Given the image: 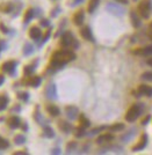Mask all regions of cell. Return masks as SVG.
Returning <instances> with one entry per match:
<instances>
[{
  "instance_id": "bcb514c9",
  "label": "cell",
  "mask_w": 152,
  "mask_h": 155,
  "mask_svg": "<svg viewBox=\"0 0 152 155\" xmlns=\"http://www.w3.org/2000/svg\"><path fill=\"white\" fill-rule=\"evenodd\" d=\"M51 154H61V149L59 148H53L51 150Z\"/></svg>"
},
{
  "instance_id": "ffe728a7",
  "label": "cell",
  "mask_w": 152,
  "mask_h": 155,
  "mask_svg": "<svg viewBox=\"0 0 152 155\" xmlns=\"http://www.w3.org/2000/svg\"><path fill=\"white\" fill-rule=\"evenodd\" d=\"M13 8H14V5L12 4V2H2V4H0V12H2V13H11V12H13Z\"/></svg>"
},
{
  "instance_id": "5b68a950",
  "label": "cell",
  "mask_w": 152,
  "mask_h": 155,
  "mask_svg": "<svg viewBox=\"0 0 152 155\" xmlns=\"http://www.w3.org/2000/svg\"><path fill=\"white\" fill-rule=\"evenodd\" d=\"M106 9L110 13V14H114V15H116V16H122V15L125 13L124 8H122L121 6H119L117 4H114V2L107 4Z\"/></svg>"
},
{
  "instance_id": "2e32d148",
  "label": "cell",
  "mask_w": 152,
  "mask_h": 155,
  "mask_svg": "<svg viewBox=\"0 0 152 155\" xmlns=\"http://www.w3.org/2000/svg\"><path fill=\"white\" fill-rule=\"evenodd\" d=\"M84 20H85V13L83 9L78 11L76 14L73 15V22H74L76 26H81L84 23Z\"/></svg>"
},
{
  "instance_id": "f35d334b",
  "label": "cell",
  "mask_w": 152,
  "mask_h": 155,
  "mask_svg": "<svg viewBox=\"0 0 152 155\" xmlns=\"http://www.w3.org/2000/svg\"><path fill=\"white\" fill-rule=\"evenodd\" d=\"M105 129H107L106 126H101V127H98V129H94V130H92V131L88 133V134H90V135H94V134L99 133L100 131H102V130H105Z\"/></svg>"
},
{
  "instance_id": "6da1fadb",
  "label": "cell",
  "mask_w": 152,
  "mask_h": 155,
  "mask_svg": "<svg viewBox=\"0 0 152 155\" xmlns=\"http://www.w3.org/2000/svg\"><path fill=\"white\" fill-rule=\"evenodd\" d=\"M76 59V53L72 50H59L56 51L51 57L50 61V68L53 70H59L63 68L65 64H68V61Z\"/></svg>"
},
{
  "instance_id": "52a82bcc",
  "label": "cell",
  "mask_w": 152,
  "mask_h": 155,
  "mask_svg": "<svg viewBox=\"0 0 152 155\" xmlns=\"http://www.w3.org/2000/svg\"><path fill=\"white\" fill-rule=\"evenodd\" d=\"M65 113H66L68 119L74 120L79 116V109L77 107H74V105H68V107L65 108Z\"/></svg>"
},
{
  "instance_id": "816d5d0a",
  "label": "cell",
  "mask_w": 152,
  "mask_h": 155,
  "mask_svg": "<svg viewBox=\"0 0 152 155\" xmlns=\"http://www.w3.org/2000/svg\"><path fill=\"white\" fill-rule=\"evenodd\" d=\"M117 2H121V4H128V0H116Z\"/></svg>"
},
{
  "instance_id": "d590c367",
  "label": "cell",
  "mask_w": 152,
  "mask_h": 155,
  "mask_svg": "<svg viewBox=\"0 0 152 155\" xmlns=\"http://www.w3.org/2000/svg\"><path fill=\"white\" fill-rule=\"evenodd\" d=\"M50 35H51V29L46 30V35L43 36V38H42V41H41V43H40V46H42V45H43L44 43H46V41L49 39V37H50Z\"/></svg>"
},
{
  "instance_id": "8fae6325",
  "label": "cell",
  "mask_w": 152,
  "mask_h": 155,
  "mask_svg": "<svg viewBox=\"0 0 152 155\" xmlns=\"http://www.w3.org/2000/svg\"><path fill=\"white\" fill-rule=\"evenodd\" d=\"M41 82H42V79H41L40 76L34 75V76H28V79L24 81V83H26V85H28V86H30V87L37 88L38 86L41 85Z\"/></svg>"
},
{
  "instance_id": "db71d44e",
  "label": "cell",
  "mask_w": 152,
  "mask_h": 155,
  "mask_svg": "<svg viewBox=\"0 0 152 155\" xmlns=\"http://www.w3.org/2000/svg\"><path fill=\"white\" fill-rule=\"evenodd\" d=\"M134 1H137V0H134Z\"/></svg>"
},
{
  "instance_id": "d6a6232c",
  "label": "cell",
  "mask_w": 152,
  "mask_h": 155,
  "mask_svg": "<svg viewBox=\"0 0 152 155\" xmlns=\"http://www.w3.org/2000/svg\"><path fill=\"white\" fill-rule=\"evenodd\" d=\"M35 68H36L35 65H28V66H26L24 68H23V73H24V75L29 76V75L33 74V72H34V70H35Z\"/></svg>"
},
{
  "instance_id": "1f68e13d",
  "label": "cell",
  "mask_w": 152,
  "mask_h": 155,
  "mask_svg": "<svg viewBox=\"0 0 152 155\" xmlns=\"http://www.w3.org/2000/svg\"><path fill=\"white\" fill-rule=\"evenodd\" d=\"M17 98L23 101V102H27L29 100V93H27V91H20V93H17Z\"/></svg>"
},
{
  "instance_id": "30bf717a",
  "label": "cell",
  "mask_w": 152,
  "mask_h": 155,
  "mask_svg": "<svg viewBox=\"0 0 152 155\" xmlns=\"http://www.w3.org/2000/svg\"><path fill=\"white\" fill-rule=\"evenodd\" d=\"M146 144H147V135L146 134H142L141 135V139L138 140L136 145L132 147V152H138V150H142L146 147Z\"/></svg>"
},
{
  "instance_id": "7c38bea8",
  "label": "cell",
  "mask_w": 152,
  "mask_h": 155,
  "mask_svg": "<svg viewBox=\"0 0 152 155\" xmlns=\"http://www.w3.org/2000/svg\"><path fill=\"white\" fill-rule=\"evenodd\" d=\"M112 140H114V135L112 133H105V134H101L97 138V144L102 145V144H107V142H110Z\"/></svg>"
},
{
  "instance_id": "11a10c76",
  "label": "cell",
  "mask_w": 152,
  "mask_h": 155,
  "mask_svg": "<svg viewBox=\"0 0 152 155\" xmlns=\"http://www.w3.org/2000/svg\"><path fill=\"white\" fill-rule=\"evenodd\" d=\"M0 51H1V49H0Z\"/></svg>"
},
{
  "instance_id": "8992f818",
  "label": "cell",
  "mask_w": 152,
  "mask_h": 155,
  "mask_svg": "<svg viewBox=\"0 0 152 155\" xmlns=\"http://www.w3.org/2000/svg\"><path fill=\"white\" fill-rule=\"evenodd\" d=\"M16 65H17V63L14 61V60L5 61V63L2 64V71L8 74H11V75H14V74H15Z\"/></svg>"
},
{
  "instance_id": "83f0119b",
  "label": "cell",
  "mask_w": 152,
  "mask_h": 155,
  "mask_svg": "<svg viewBox=\"0 0 152 155\" xmlns=\"http://www.w3.org/2000/svg\"><path fill=\"white\" fill-rule=\"evenodd\" d=\"M134 137H135V130H131L130 132L125 133L124 135H122L121 140L123 141V142H128V141L131 140V139H132Z\"/></svg>"
},
{
  "instance_id": "f5cc1de1",
  "label": "cell",
  "mask_w": 152,
  "mask_h": 155,
  "mask_svg": "<svg viewBox=\"0 0 152 155\" xmlns=\"http://www.w3.org/2000/svg\"><path fill=\"white\" fill-rule=\"evenodd\" d=\"M147 64H149L150 66H152V57H151V58H149V59H147Z\"/></svg>"
},
{
  "instance_id": "ba28073f",
  "label": "cell",
  "mask_w": 152,
  "mask_h": 155,
  "mask_svg": "<svg viewBox=\"0 0 152 155\" xmlns=\"http://www.w3.org/2000/svg\"><path fill=\"white\" fill-rule=\"evenodd\" d=\"M46 95L50 100H57L58 94H57V87L55 83H50L46 88Z\"/></svg>"
},
{
  "instance_id": "e575fe53",
  "label": "cell",
  "mask_w": 152,
  "mask_h": 155,
  "mask_svg": "<svg viewBox=\"0 0 152 155\" xmlns=\"http://www.w3.org/2000/svg\"><path fill=\"white\" fill-rule=\"evenodd\" d=\"M77 148V142L76 141H70L68 144V146H66V152L68 153H71L72 150H74Z\"/></svg>"
},
{
  "instance_id": "277c9868",
  "label": "cell",
  "mask_w": 152,
  "mask_h": 155,
  "mask_svg": "<svg viewBox=\"0 0 152 155\" xmlns=\"http://www.w3.org/2000/svg\"><path fill=\"white\" fill-rule=\"evenodd\" d=\"M152 7V2L151 0H142L138 5V12L142 17L147 19L150 16V12H151Z\"/></svg>"
},
{
  "instance_id": "603a6c76",
  "label": "cell",
  "mask_w": 152,
  "mask_h": 155,
  "mask_svg": "<svg viewBox=\"0 0 152 155\" xmlns=\"http://www.w3.org/2000/svg\"><path fill=\"white\" fill-rule=\"evenodd\" d=\"M9 102V98L6 95H0V111L5 110L7 108V104Z\"/></svg>"
},
{
  "instance_id": "8d00e7d4",
  "label": "cell",
  "mask_w": 152,
  "mask_h": 155,
  "mask_svg": "<svg viewBox=\"0 0 152 155\" xmlns=\"http://www.w3.org/2000/svg\"><path fill=\"white\" fill-rule=\"evenodd\" d=\"M141 78L143 80H146V81H152V72H145V73L142 74Z\"/></svg>"
},
{
  "instance_id": "7bdbcfd3",
  "label": "cell",
  "mask_w": 152,
  "mask_h": 155,
  "mask_svg": "<svg viewBox=\"0 0 152 155\" xmlns=\"http://www.w3.org/2000/svg\"><path fill=\"white\" fill-rule=\"evenodd\" d=\"M6 48H7V43L4 42V41H1V42H0V49H1V50H6Z\"/></svg>"
},
{
  "instance_id": "9c48e42d",
  "label": "cell",
  "mask_w": 152,
  "mask_h": 155,
  "mask_svg": "<svg viewBox=\"0 0 152 155\" xmlns=\"http://www.w3.org/2000/svg\"><path fill=\"white\" fill-rule=\"evenodd\" d=\"M80 35H81V37H83L84 39L88 41V42H94V41H95V39H94V36H93V34H92L91 28H90L88 26L83 27V28L80 29Z\"/></svg>"
},
{
  "instance_id": "4fadbf2b",
  "label": "cell",
  "mask_w": 152,
  "mask_h": 155,
  "mask_svg": "<svg viewBox=\"0 0 152 155\" xmlns=\"http://www.w3.org/2000/svg\"><path fill=\"white\" fill-rule=\"evenodd\" d=\"M7 125L9 126L11 129L15 130V129L21 126V119L19 118L17 116H12V117H9V118L7 119Z\"/></svg>"
},
{
  "instance_id": "c3c4849f",
  "label": "cell",
  "mask_w": 152,
  "mask_h": 155,
  "mask_svg": "<svg viewBox=\"0 0 152 155\" xmlns=\"http://www.w3.org/2000/svg\"><path fill=\"white\" fill-rule=\"evenodd\" d=\"M27 130H28V124H27V123H23V125H22V131H24V132H26Z\"/></svg>"
},
{
  "instance_id": "b9f144b4",
  "label": "cell",
  "mask_w": 152,
  "mask_h": 155,
  "mask_svg": "<svg viewBox=\"0 0 152 155\" xmlns=\"http://www.w3.org/2000/svg\"><path fill=\"white\" fill-rule=\"evenodd\" d=\"M150 118H151V116H150V115H147V116H146V117H145V118L143 119V120H142V125H143V126L146 125V124L149 123V120H150Z\"/></svg>"
},
{
  "instance_id": "60d3db41",
  "label": "cell",
  "mask_w": 152,
  "mask_h": 155,
  "mask_svg": "<svg viewBox=\"0 0 152 155\" xmlns=\"http://www.w3.org/2000/svg\"><path fill=\"white\" fill-rule=\"evenodd\" d=\"M0 29H1V31H2L4 34H9V30H8V28L4 24V23L0 24Z\"/></svg>"
},
{
  "instance_id": "484cf974",
  "label": "cell",
  "mask_w": 152,
  "mask_h": 155,
  "mask_svg": "<svg viewBox=\"0 0 152 155\" xmlns=\"http://www.w3.org/2000/svg\"><path fill=\"white\" fill-rule=\"evenodd\" d=\"M43 135L46 137V138H53L55 137V132H53V130L50 127V126H44V129H43Z\"/></svg>"
},
{
  "instance_id": "74e56055",
  "label": "cell",
  "mask_w": 152,
  "mask_h": 155,
  "mask_svg": "<svg viewBox=\"0 0 152 155\" xmlns=\"http://www.w3.org/2000/svg\"><path fill=\"white\" fill-rule=\"evenodd\" d=\"M61 7H59V6H57V7H55L52 9V11H51V13H50V15H51V17H56V16H57V15L59 14V13H61Z\"/></svg>"
},
{
  "instance_id": "5bb4252c",
  "label": "cell",
  "mask_w": 152,
  "mask_h": 155,
  "mask_svg": "<svg viewBox=\"0 0 152 155\" xmlns=\"http://www.w3.org/2000/svg\"><path fill=\"white\" fill-rule=\"evenodd\" d=\"M132 53H135V54H141V56H151L152 45H147V46H144V48H138L136 50H134Z\"/></svg>"
},
{
  "instance_id": "ab89813d",
  "label": "cell",
  "mask_w": 152,
  "mask_h": 155,
  "mask_svg": "<svg viewBox=\"0 0 152 155\" xmlns=\"http://www.w3.org/2000/svg\"><path fill=\"white\" fill-rule=\"evenodd\" d=\"M40 24H41L42 27H49V26H50V21H49L48 19H41Z\"/></svg>"
},
{
  "instance_id": "d4e9b609",
  "label": "cell",
  "mask_w": 152,
  "mask_h": 155,
  "mask_svg": "<svg viewBox=\"0 0 152 155\" xmlns=\"http://www.w3.org/2000/svg\"><path fill=\"white\" fill-rule=\"evenodd\" d=\"M108 130H109L110 132H120L122 130H124V124H122V123H116L114 125L109 126Z\"/></svg>"
},
{
  "instance_id": "f6af8a7d",
  "label": "cell",
  "mask_w": 152,
  "mask_h": 155,
  "mask_svg": "<svg viewBox=\"0 0 152 155\" xmlns=\"http://www.w3.org/2000/svg\"><path fill=\"white\" fill-rule=\"evenodd\" d=\"M20 110H21L20 105H15V107H13V108H12V110H11V112L13 113V112H15V111H20Z\"/></svg>"
},
{
  "instance_id": "4dcf8cb0",
  "label": "cell",
  "mask_w": 152,
  "mask_h": 155,
  "mask_svg": "<svg viewBox=\"0 0 152 155\" xmlns=\"http://www.w3.org/2000/svg\"><path fill=\"white\" fill-rule=\"evenodd\" d=\"M86 134H87V133L85 131V127H83V126H79L76 130V133H74V135H76L77 138H83Z\"/></svg>"
},
{
  "instance_id": "f1b7e54d",
  "label": "cell",
  "mask_w": 152,
  "mask_h": 155,
  "mask_svg": "<svg viewBox=\"0 0 152 155\" xmlns=\"http://www.w3.org/2000/svg\"><path fill=\"white\" fill-rule=\"evenodd\" d=\"M26 142V137L23 134H16L14 137V144L15 145H23Z\"/></svg>"
},
{
  "instance_id": "cb8c5ba5",
  "label": "cell",
  "mask_w": 152,
  "mask_h": 155,
  "mask_svg": "<svg viewBox=\"0 0 152 155\" xmlns=\"http://www.w3.org/2000/svg\"><path fill=\"white\" fill-rule=\"evenodd\" d=\"M130 17H131V21H132L134 27H135V28H138V27L141 26V20H139V17L137 16V14L134 12V11L130 13Z\"/></svg>"
},
{
  "instance_id": "44dd1931",
  "label": "cell",
  "mask_w": 152,
  "mask_h": 155,
  "mask_svg": "<svg viewBox=\"0 0 152 155\" xmlns=\"http://www.w3.org/2000/svg\"><path fill=\"white\" fill-rule=\"evenodd\" d=\"M35 16V9H33V8H29V9H27V12H26V14H24V17H23V21L24 23L27 24V23H29L33 20V17Z\"/></svg>"
},
{
  "instance_id": "e0dca14e",
  "label": "cell",
  "mask_w": 152,
  "mask_h": 155,
  "mask_svg": "<svg viewBox=\"0 0 152 155\" xmlns=\"http://www.w3.org/2000/svg\"><path fill=\"white\" fill-rule=\"evenodd\" d=\"M46 112L50 115V116H52V117H57V116H59V113H61V110H59V108L57 107V105H55V104H49V105H46Z\"/></svg>"
},
{
  "instance_id": "4316f807",
  "label": "cell",
  "mask_w": 152,
  "mask_h": 155,
  "mask_svg": "<svg viewBox=\"0 0 152 155\" xmlns=\"http://www.w3.org/2000/svg\"><path fill=\"white\" fill-rule=\"evenodd\" d=\"M34 52V46L30 43H26L24 46H23V54L24 56H29Z\"/></svg>"
},
{
  "instance_id": "ac0fdd59",
  "label": "cell",
  "mask_w": 152,
  "mask_h": 155,
  "mask_svg": "<svg viewBox=\"0 0 152 155\" xmlns=\"http://www.w3.org/2000/svg\"><path fill=\"white\" fill-rule=\"evenodd\" d=\"M42 36V31L38 27H31L30 30H29V37L31 39H35V41H38Z\"/></svg>"
},
{
  "instance_id": "d6986e66",
  "label": "cell",
  "mask_w": 152,
  "mask_h": 155,
  "mask_svg": "<svg viewBox=\"0 0 152 155\" xmlns=\"http://www.w3.org/2000/svg\"><path fill=\"white\" fill-rule=\"evenodd\" d=\"M58 127L61 129L63 132H65V133H70L73 130V126L71 125L70 123H68V122H65V120H61V122L58 123Z\"/></svg>"
},
{
  "instance_id": "836d02e7",
  "label": "cell",
  "mask_w": 152,
  "mask_h": 155,
  "mask_svg": "<svg viewBox=\"0 0 152 155\" xmlns=\"http://www.w3.org/2000/svg\"><path fill=\"white\" fill-rule=\"evenodd\" d=\"M9 147V141L0 137V149H6Z\"/></svg>"
},
{
  "instance_id": "7a4b0ae2",
  "label": "cell",
  "mask_w": 152,
  "mask_h": 155,
  "mask_svg": "<svg viewBox=\"0 0 152 155\" xmlns=\"http://www.w3.org/2000/svg\"><path fill=\"white\" fill-rule=\"evenodd\" d=\"M61 45L63 48H72V49H78L79 48V43L77 41L73 34L71 31H65L63 34V36L61 38Z\"/></svg>"
},
{
  "instance_id": "3957f363",
  "label": "cell",
  "mask_w": 152,
  "mask_h": 155,
  "mask_svg": "<svg viewBox=\"0 0 152 155\" xmlns=\"http://www.w3.org/2000/svg\"><path fill=\"white\" fill-rule=\"evenodd\" d=\"M142 111H143V105L139 103V104H134L131 108H130L129 110L127 111V113H125V116H124V118L127 122H135L139 116H141V113H142Z\"/></svg>"
},
{
  "instance_id": "ee69618b",
  "label": "cell",
  "mask_w": 152,
  "mask_h": 155,
  "mask_svg": "<svg viewBox=\"0 0 152 155\" xmlns=\"http://www.w3.org/2000/svg\"><path fill=\"white\" fill-rule=\"evenodd\" d=\"M147 37L150 38L152 41V22L151 24H150V27H149V31H147Z\"/></svg>"
},
{
  "instance_id": "7402d4cb",
  "label": "cell",
  "mask_w": 152,
  "mask_h": 155,
  "mask_svg": "<svg viewBox=\"0 0 152 155\" xmlns=\"http://www.w3.org/2000/svg\"><path fill=\"white\" fill-rule=\"evenodd\" d=\"M100 4V0H90V2H88V6H87V11H88V13H94V11L98 8Z\"/></svg>"
},
{
  "instance_id": "7dc6e473",
  "label": "cell",
  "mask_w": 152,
  "mask_h": 155,
  "mask_svg": "<svg viewBox=\"0 0 152 155\" xmlns=\"http://www.w3.org/2000/svg\"><path fill=\"white\" fill-rule=\"evenodd\" d=\"M5 82V76L0 74V86H2V83Z\"/></svg>"
},
{
  "instance_id": "f907efd6",
  "label": "cell",
  "mask_w": 152,
  "mask_h": 155,
  "mask_svg": "<svg viewBox=\"0 0 152 155\" xmlns=\"http://www.w3.org/2000/svg\"><path fill=\"white\" fill-rule=\"evenodd\" d=\"M81 1H83V0H74V2L72 4V6H76V5H79V4L81 2Z\"/></svg>"
},
{
  "instance_id": "9a60e30c",
  "label": "cell",
  "mask_w": 152,
  "mask_h": 155,
  "mask_svg": "<svg viewBox=\"0 0 152 155\" xmlns=\"http://www.w3.org/2000/svg\"><path fill=\"white\" fill-rule=\"evenodd\" d=\"M138 94L139 95H144L147 96V97H151L152 96V87L147 86V85H141L138 87Z\"/></svg>"
},
{
  "instance_id": "681fc988",
  "label": "cell",
  "mask_w": 152,
  "mask_h": 155,
  "mask_svg": "<svg viewBox=\"0 0 152 155\" xmlns=\"http://www.w3.org/2000/svg\"><path fill=\"white\" fill-rule=\"evenodd\" d=\"M28 153L27 152H15L14 153V155H27Z\"/></svg>"
},
{
  "instance_id": "f546056e",
  "label": "cell",
  "mask_w": 152,
  "mask_h": 155,
  "mask_svg": "<svg viewBox=\"0 0 152 155\" xmlns=\"http://www.w3.org/2000/svg\"><path fill=\"white\" fill-rule=\"evenodd\" d=\"M79 122H80V126H83V127H88V126L91 125V123H90V120L85 117V115H80V118H79Z\"/></svg>"
}]
</instances>
